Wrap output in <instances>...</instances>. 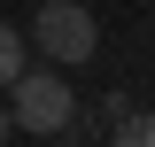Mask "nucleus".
Masks as SVG:
<instances>
[{"mask_svg":"<svg viewBox=\"0 0 155 147\" xmlns=\"http://www.w3.org/2000/svg\"><path fill=\"white\" fill-rule=\"evenodd\" d=\"M8 109H16V132H39V139H54V132L78 124V93L62 85L54 70H23L8 85Z\"/></svg>","mask_w":155,"mask_h":147,"instance_id":"nucleus-1","label":"nucleus"},{"mask_svg":"<svg viewBox=\"0 0 155 147\" xmlns=\"http://www.w3.org/2000/svg\"><path fill=\"white\" fill-rule=\"evenodd\" d=\"M31 39H39V54H47V62H93V47H101V23L85 16L78 0H39Z\"/></svg>","mask_w":155,"mask_h":147,"instance_id":"nucleus-2","label":"nucleus"},{"mask_svg":"<svg viewBox=\"0 0 155 147\" xmlns=\"http://www.w3.org/2000/svg\"><path fill=\"white\" fill-rule=\"evenodd\" d=\"M23 70H31V62H23V31H16V23H0V93L16 85Z\"/></svg>","mask_w":155,"mask_h":147,"instance_id":"nucleus-3","label":"nucleus"},{"mask_svg":"<svg viewBox=\"0 0 155 147\" xmlns=\"http://www.w3.org/2000/svg\"><path fill=\"white\" fill-rule=\"evenodd\" d=\"M109 147H155V116H124V124H109Z\"/></svg>","mask_w":155,"mask_h":147,"instance_id":"nucleus-4","label":"nucleus"},{"mask_svg":"<svg viewBox=\"0 0 155 147\" xmlns=\"http://www.w3.org/2000/svg\"><path fill=\"white\" fill-rule=\"evenodd\" d=\"M8 132H16V109H0V147H8Z\"/></svg>","mask_w":155,"mask_h":147,"instance_id":"nucleus-5","label":"nucleus"}]
</instances>
